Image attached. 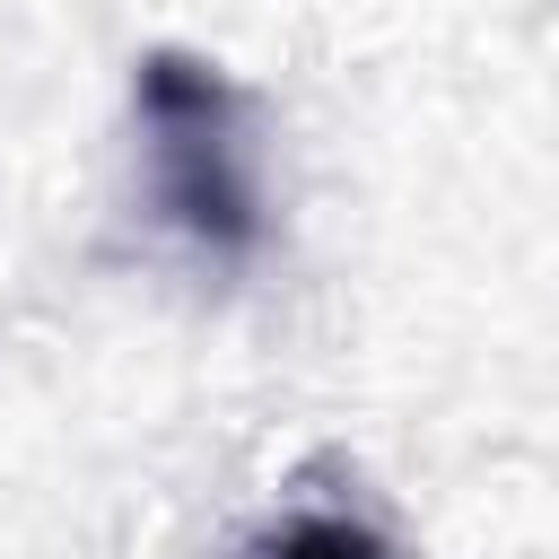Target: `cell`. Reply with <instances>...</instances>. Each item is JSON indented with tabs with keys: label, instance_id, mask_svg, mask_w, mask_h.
Listing matches in <instances>:
<instances>
[{
	"label": "cell",
	"instance_id": "obj_1",
	"mask_svg": "<svg viewBox=\"0 0 559 559\" xmlns=\"http://www.w3.org/2000/svg\"><path fill=\"white\" fill-rule=\"evenodd\" d=\"M131 122H140V157H148V210L218 271L253 262L271 236L253 96L218 61L157 44L131 61Z\"/></svg>",
	"mask_w": 559,
	"mask_h": 559
},
{
	"label": "cell",
	"instance_id": "obj_2",
	"mask_svg": "<svg viewBox=\"0 0 559 559\" xmlns=\"http://www.w3.org/2000/svg\"><path fill=\"white\" fill-rule=\"evenodd\" d=\"M253 559H393V542H384L367 515H341V507H306V515L271 524Z\"/></svg>",
	"mask_w": 559,
	"mask_h": 559
}]
</instances>
